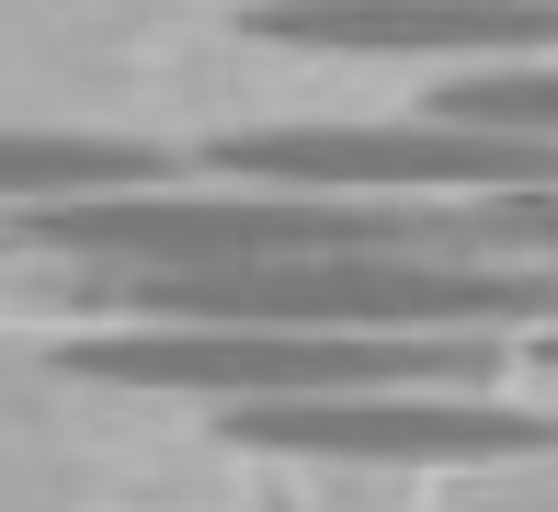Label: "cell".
Wrapping results in <instances>:
<instances>
[{
  "label": "cell",
  "instance_id": "6da1fadb",
  "mask_svg": "<svg viewBox=\"0 0 558 512\" xmlns=\"http://www.w3.org/2000/svg\"><path fill=\"white\" fill-rule=\"evenodd\" d=\"M490 330H296V319H148L69 342V376L160 399H342V388H490Z\"/></svg>",
  "mask_w": 558,
  "mask_h": 512
},
{
  "label": "cell",
  "instance_id": "7a4b0ae2",
  "mask_svg": "<svg viewBox=\"0 0 558 512\" xmlns=\"http://www.w3.org/2000/svg\"><path fill=\"white\" fill-rule=\"evenodd\" d=\"M228 183H308V194H558V137L524 125H263V137H217Z\"/></svg>",
  "mask_w": 558,
  "mask_h": 512
},
{
  "label": "cell",
  "instance_id": "3957f363",
  "mask_svg": "<svg viewBox=\"0 0 558 512\" xmlns=\"http://www.w3.org/2000/svg\"><path fill=\"white\" fill-rule=\"evenodd\" d=\"M228 444L251 455H342V467H456V455H536L547 410H501L490 388H342V399H228Z\"/></svg>",
  "mask_w": 558,
  "mask_h": 512
},
{
  "label": "cell",
  "instance_id": "277c9868",
  "mask_svg": "<svg viewBox=\"0 0 558 512\" xmlns=\"http://www.w3.org/2000/svg\"><path fill=\"white\" fill-rule=\"evenodd\" d=\"M263 46H319V58H445L501 69L558 46V0H263Z\"/></svg>",
  "mask_w": 558,
  "mask_h": 512
},
{
  "label": "cell",
  "instance_id": "5b68a950",
  "mask_svg": "<svg viewBox=\"0 0 558 512\" xmlns=\"http://www.w3.org/2000/svg\"><path fill=\"white\" fill-rule=\"evenodd\" d=\"M125 183H171V148H148V137H46V125H0V205L125 194Z\"/></svg>",
  "mask_w": 558,
  "mask_h": 512
},
{
  "label": "cell",
  "instance_id": "8992f818",
  "mask_svg": "<svg viewBox=\"0 0 558 512\" xmlns=\"http://www.w3.org/2000/svg\"><path fill=\"white\" fill-rule=\"evenodd\" d=\"M434 114H456V125H524V137H558V58L456 69V81L434 92Z\"/></svg>",
  "mask_w": 558,
  "mask_h": 512
},
{
  "label": "cell",
  "instance_id": "52a82bcc",
  "mask_svg": "<svg viewBox=\"0 0 558 512\" xmlns=\"http://www.w3.org/2000/svg\"><path fill=\"white\" fill-rule=\"evenodd\" d=\"M547 365H558V342H547Z\"/></svg>",
  "mask_w": 558,
  "mask_h": 512
}]
</instances>
